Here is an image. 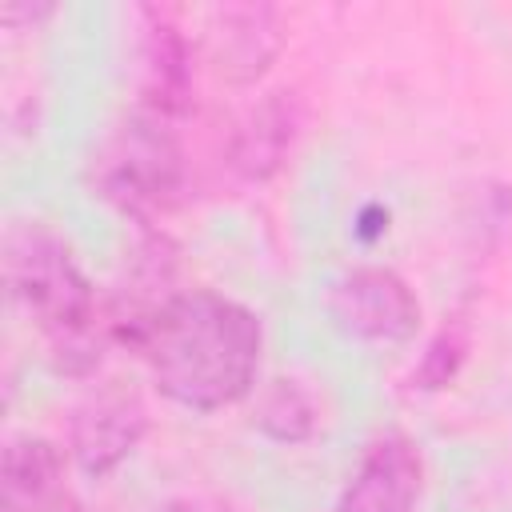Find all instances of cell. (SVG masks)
Listing matches in <instances>:
<instances>
[{
	"instance_id": "10",
	"label": "cell",
	"mask_w": 512,
	"mask_h": 512,
	"mask_svg": "<svg viewBox=\"0 0 512 512\" xmlns=\"http://www.w3.org/2000/svg\"><path fill=\"white\" fill-rule=\"evenodd\" d=\"M0 512H80L64 484V460L48 440L28 436L4 448Z\"/></svg>"
},
{
	"instance_id": "9",
	"label": "cell",
	"mask_w": 512,
	"mask_h": 512,
	"mask_svg": "<svg viewBox=\"0 0 512 512\" xmlns=\"http://www.w3.org/2000/svg\"><path fill=\"white\" fill-rule=\"evenodd\" d=\"M148 16L144 36V92L140 112L160 120H180L192 108V44L188 36L160 12Z\"/></svg>"
},
{
	"instance_id": "3",
	"label": "cell",
	"mask_w": 512,
	"mask_h": 512,
	"mask_svg": "<svg viewBox=\"0 0 512 512\" xmlns=\"http://www.w3.org/2000/svg\"><path fill=\"white\" fill-rule=\"evenodd\" d=\"M184 180V152L176 140L172 120L140 112L112 152L100 160V188L108 200H116L124 212L136 216V224H148L152 212L168 208Z\"/></svg>"
},
{
	"instance_id": "8",
	"label": "cell",
	"mask_w": 512,
	"mask_h": 512,
	"mask_svg": "<svg viewBox=\"0 0 512 512\" xmlns=\"http://www.w3.org/2000/svg\"><path fill=\"white\" fill-rule=\"evenodd\" d=\"M296 128H300V104L292 92H268L256 108H248L240 116V124L232 128L228 136V168L240 176V180H268L292 140H296Z\"/></svg>"
},
{
	"instance_id": "7",
	"label": "cell",
	"mask_w": 512,
	"mask_h": 512,
	"mask_svg": "<svg viewBox=\"0 0 512 512\" xmlns=\"http://www.w3.org/2000/svg\"><path fill=\"white\" fill-rule=\"evenodd\" d=\"M284 44L280 12L272 4H224L212 12L208 28V60L220 80L252 84L276 60Z\"/></svg>"
},
{
	"instance_id": "11",
	"label": "cell",
	"mask_w": 512,
	"mask_h": 512,
	"mask_svg": "<svg viewBox=\"0 0 512 512\" xmlns=\"http://www.w3.org/2000/svg\"><path fill=\"white\" fill-rule=\"evenodd\" d=\"M256 428L276 444H304L320 428V404L300 380H272L256 396Z\"/></svg>"
},
{
	"instance_id": "6",
	"label": "cell",
	"mask_w": 512,
	"mask_h": 512,
	"mask_svg": "<svg viewBox=\"0 0 512 512\" xmlns=\"http://www.w3.org/2000/svg\"><path fill=\"white\" fill-rule=\"evenodd\" d=\"M424 488V460L408 436H380L348 476L336 512H412Z\"/></svg>"
},
{
	"instance_id": "4",
	"label": "cell",
	"mask_w": 512,
	"mask_h": 512,
	"mask_svg": "<svg viewBox=\"0 0 512 512\" xmlns=\"http://www.w3.org/2000/svg\"><path fill=\"white\" fill-rule=\"evenodd\" d=\"M328 316L344 336L368 344H400L420 328V300L392 268L360 264L332 284Z\"/></svg>"
},
{
	"instance_id": "14",
	"label": "cell",
	"mask_w": 512,
	"mask_h": 512,
	"mask_svg": "<svg viewBox=\"0 0 512 512\" xmlns=\"http://www.w3.org/2000/svg\"><path fill=\"white\" fill-rule=\"evenodd\" d=\"M168 512H208V508H200V504H192V500H180V504H172Z\"/></svg>"
},
{
	"instance_id": "13",
	"label": "cell",
	"mask_w": 512,
	"mask_h": 512,
	"mask_svg": "<svg viewBox=\"0 0 512 512\" xmlns=\"http://www.w3.org/2000/svg\"><path fill=\"white\" fill-rule=\"evenodd\" d=\"M48 12H52V4H32V8H28V4H4L0 20L12 28L16 20H32V24H36V20H40V16H48Z\"/></svg>"
},
{
	"instance_id": "2",
	"label": "cell",
	"mask_w": 512,
	"mask_h": 512,
	"mask_svg": "<svg viewBox=\"0 0 512 512\" xmlns=\"http://www.w3.org/2000/svg\"><path fill=\"white\" fill-rule=\"evenodd\" d=\"M4 276L12 300L44 332L52 364L64 376H88L104 356L112 324L72 248L44 224H20L8 232Z\"/></svg>"
},
{
	"instance_id": "5",
	"label": "cell",
	"mask_w": 512,
	"mask_h": 512,
	"mask_svg": "<svg viewBox=\"0 0 512 512\" xmlns=\"http://www.w3.org/2000/svg\"><path fill=\"white\" fill-rule=\"evenodd\" d=\"M148 432V412L128 388H100L68 420V448L84 476H108L120 468Z\"/></svg>"
},
{
	"instance_id": "1",
	"label": "cell",
	"mask_w": 512,
	"mask_h": 512,
	"mask_svg": "<svg viewBox=\"0 0 512 512\" xmlns=\"http://www.w3.org/2000/svg\"><path fill=\"white\" fill-rule=\"evenodd\" d=\"M120 344L148 364L156 388L172 404L220 412L252 392L264 336L244 304L212 288H188L136 320Z\"/></svg>"
},
{
	"instance_id": "12",
	"label": "cell",
	"mask_w": 512,
	"mask_h": 512,
	"mask_svg": "<svg viewBox=\"0 0 512 512\" xmlns=\"http://www.w3.org/2000/svg\"><path fill=\"white\" fill-rule=\"evenodd\" d=\"M468 348H472V320H468L464 312H456V316H448V320L440 324V332L428 340V348H424V356H420V364H416V372H412L416 388H424V392L448 388V384L456 380V372L464 368Z\"/></svg>"
}]
</instances>
